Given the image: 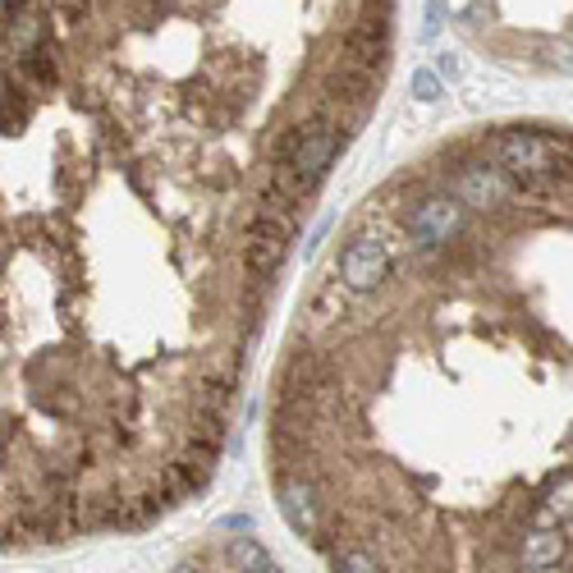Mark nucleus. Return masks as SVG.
<instances>
[{
  "mask_svg": "<svg viewBox=\"0 0 573 573\" xmlns=\"http://www.w3.org/2000/svg\"><path fill=\"white\" fill-rule=\"evenodd\" d=\"M336 151H340V124L336 120H307L303 129H294L290 138H284L280 147V170L284 174H294V180L303 188H313L321 174L330 170V161H336Z\"/></svg>",
  "mask_w": 573,
  "mask_h": 573,
  "instance_id": "nucleus-1",
  "label": "nucleus"
},
{
  "mask_svg": "<svg viewBox=\"0 0 573 573\" xmlns=\"http://www.w3.org/2000/svg\"><path fill=\"white\" fill-rule=\"evenodd\" d=\"M386 271H390V253L377 234L349 239V248L340 253V280L349 294H371L386 280Z\"/></svg>",
  "mask_w": 573,
  "mask_h": 573,
  "instance_id": "nucleus-2",
  "label": "nucleus"
},
{
  "mask_svg": "<svg viewBox=\"0 0 573 573\" xmlns=\"http://www.w3.org/2000/svg\"><path fill=\"white\" fill-rule=\"evenodd\" d=\"M284 248H290V225H280V220L257 211L248 234H244V267H248V276L257 284L271 280L280 271V261H284Z\"/></svg>",
  "mask_w": 573,
  "mask_h": 573,
  "instance_id": "nucleus-3",
  "label": "nucleus"
},
{
  "mask_svg": "<svg viewBox=\"0 0 573 573\" xmlns=\"http://www.w3.org/2000/svg\"><path fill=\"white\" fill-rule=\"evenodd\" d=\"M459 230H464V203H459V197H427L409 220V234H413L417 248L450 244Z\"/></svg>",
  "mask_w": 573,
  "mask_h": 573,
  "instance_id": "nucleus-4",
  "label": "nucleus"
},
{
  "mask_svg": "<svg viewBox=\"0 0 573 573\" xmlns=\"http://www.w3.org/2000/svg\"><path fill=\"white\" fill-rule=\"evenodd\" d=\"M454 197H459L464 207H481V211H487V207H496L500 197H504V184H500V174H496V170H487V166H468V170L454 180Z\"/></svg>",
  "mask_w": 573,
  "mask_h": 573,
  "instance_id": "nucleus-5",
  "label": "nucleus"
},
{
  "mask_svg": "<svg viewBox=\"0 0 573 573\" xmlns=\"http://www.w3.org/2000/svg\"><path fill=\"white\" fill-rule=\"evenodd\" d=\"M564 556H569V541L556 533V527H533V533L523 537V569H533V573L556 569Z\"/></svg>",
  "mask_w": 573,
  "mask_h": 573,
  "instance_id": "nucleus-6",
  "label": "nucleus"
},
{
  "mask_svg": "<svg viewBox=\"0 0 573 573\" xmlns=\"http://www.w3.org/2000/svg\"><path fill=\"white\" fill-rule=\"evenodd\" d=\"M280 510H284V519H290L294 533H313V527H317V496L298 477L280 481Z\"/></svg>",
  "mask_w": 573,
  "mask_h": 573,
  "instance_id": "nucleus-7",
  "label": "nucleus"
},
{
  "mask_svg": "<svg viewBox=\"0 0 573 573\" xmlns=\"http://www.w3.org/2000/svg\"><path fill=\"white\" fill-rule=\"evenodd\" d=\"M573 519V473H564L560 481H550L541 504H537V514H533V527H556Z\"/></svg>",
  "mask_w": 573,
  "mask_h": 573,
  "instance_id": "nucleus-8",
  "label": "nucleus"
},
{
  "mask_svg": "<svg viewBox=\"0 0 573 573\" xmlns=\"http://www.w3.org/2000/svg\"><path fill=\"white\" fill-rule=\"evenodd\" d=\"M330 93H336L340 101H367L371 97V74H363V70H349V64H340L336 74H330Z\"/></svg>",
  "mask_w": 573,
  "mask_h": 573,
  "instance_id": "nucleus-9",
  "label": "nucleus"
},
{
  "mask_svg": "<svg viewBox=\"0 0 573 573\" xmlns=\"http://www.w3.org/2000/svg\"><path fill=\"white\" fill-rule=\"evenodd\" d=\"M230 569L234 573H267L271 569V556L261 550L253 537H239L234 546H230Z\"/></svg>",
  "mask_w": 573,
  "mask_h": 573,
  "instance_id": "nucleus-10",
  "label": "nucleus"
},
{
  "mask_svg": "<svg viewBox=\"0 0 573 573\" xmlns=\"http://www.w3.org/2000/svg\"><path fill=\"white\" fill-rule=\"evenodd\" d=\"M336 573H381V569L367 550H344V556L336 560Z\"/></svg>",
  "mask_w": 573,
  "mask_h": 573,
  "instance_id": "nucleus-11",
  "label": "nucleus"
},
{
  "mask_svg": "<svg viewBox=\"0 0 573 573\" xmlns=\"http://www.w3.org/2000/svg\"><path fill=\"white\" fill-rule=\"evenodd\" d=\"M413 97H417V101H436V97H440V78H436L431 70H417V74H413Z\"/></svg>",
  "mask_w": 573,
  "mask_h": 573,
  "instance_id": "nucleus-12",
  "label": "nucleus"
},
{
  "mask_svg": "<svg viewBox=\"0 0 573 573\" xmlns=\"http://www.w3.org/2000/svg\"><path fill=\"white\" fill-rule=\"evenodd\" d=\"M174 573H197V569H193V564H180V569H174Z\"/></svg>",
  "mask_w": 573,
  "mask_h": 573,
  "instance_id": "nucleus-13",
  "label": "nucleus"
},
{
  "mask_svg": "<svg viewBox=\"0 0 573 573\" xmlns=\"http://www.w3.org/2000/svg\"><path fill=\"white\" fill-rule=\"evenodd\" d=\"M267 573H280V569H267Z\"/></svg>",
  "mask_w": 573,
  "mask_h": 573,
  "instance_id": "nucleus-14",
  "label": "nucleus"
}]
</instances>
